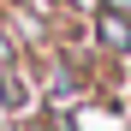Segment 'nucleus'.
I'll list each match as a JSON object with an SVG mask.
<instances>
[{"label":"nucleus","mask_w":131,"mask_h":131,"mask_svg":"<svg viewBox=\"0 0 131 131\" xmlns=\"http://www.w3.org/2000/svg\"><path fill=\"white\" fill-rule=\"evenodd\" d=\"M101 42H107V48H131V30H125V18H101Z\"/></svg>","instance_id":"obj_1"}]
</instances>
